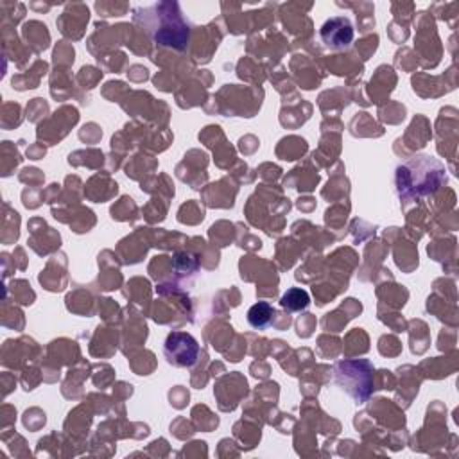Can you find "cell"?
Segmentation results:
<instances>
[{"mask_svg":"<svg viewBox=\"0 0 459 459\" xmlns=\"http://www.w3.org/2000/svg\"><path fill=\"white\" fill-rule=\"evenodd\" d=\"M273 317H274V308L267 301H258L247 310V323L256 330L267 328L273 323Z\"/></svg>","mask_w":459,"mask_h":459,"instance_id":"obj_6","label":"cell"},{"mask_svg":"<svg viewBox=\"0 0 459 459\" xmlns=\"http://www.w3.org/2000/svg\"><path fill=\"white\" fill-rule=\"evenodd\" d=\"M280 305L289 312H299L310 305V296L307 290L299 287H292L280 298Z\"/></svg>","mask_w":459,"mask_h":459,"instance_id":"obj_7","label":"cell"},{"mask_svg":"<svg viewBox=\"0 0 459 459\" xmlns=\"http://www.w3.org/2000/svg\"><path fill=\"white\" fill-rule=\"evenodd\" d=\"M445 183V165L429 154H416L402 161L394 172L396 194L405 203L430 195Z\"/></svg>","mask_w":459,"mask_h":459,"instance_id":"obj_2","label":"cell"},{"mask_svg":"<svg viewBox=\"0 0 459 459\" xmlns=\"http://www.w3.org/2000/svg\"><path fill=\"white\" fill-rule=\"evenodd\" d=\"M134 22L145 29L160 47L185 50L190 39V23L176 2H160L134 11Z\"/></svg>","mask_w":459,"mask_h":459,"instance_id":"obj_1","label":"cell"},{"mask_svg":"<svg viewBox=\"0 0 459 459\" xmlns=\"http://www.w3.org/2000/svg\"><path fill=\"white\" fill-rule=\"evenodd\" d=\"M362 366V360H344L339 362L335 366V382L337 385L346 391L348 394H351L355 398V402L362 403L366 402V398L371 393V377H373V368L371 364H368L360 375L359 369Z\"/></svg>","mask_w":459,"mask_h":459,"instance_id":"obj_3","label":"cell"},{"mask_svg":"<svg viewBox=\"0 0 459 459\" xmlns=\"http://www.w3.org/2000/svg\"><path fill=\"white\" fill-rule=\"evenodd\" d=\"M199 342L188 332L174 330L167 335L163 344V355L174 368H190L199 359Z\"/></svg>","mask_w":459,"mask_h":459,"instance_id":"obj_4","label":"cell"},{"mask_svg":"<svg viewBox=\"0 0 459 459\" xmlns=\"http://www.w3.org/2000/svg\"><path fill=\"white\" fill-rule=\"evenodd\" d=\"M319 38L326 48L344 50L351 45V41L355 38V29H353V23L350 18L332 16L321 25Z\"/></svg>","mask_w":459,"mask_h":459,"instance_id":"obj_5","label":"cell"}]
</instances>
